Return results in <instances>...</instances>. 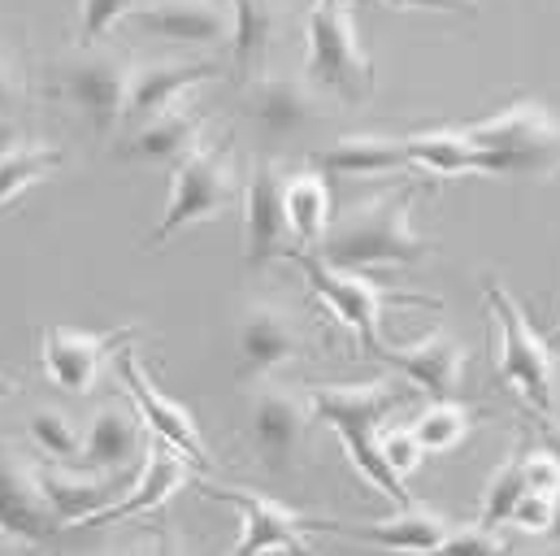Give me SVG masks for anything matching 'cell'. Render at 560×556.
I'll return each mask as SVG.
<instances>
[{
	"label": "cell",
	"instance_id": "obj_44",
	"mask_svg": "<svg viewBox=\"0 0 560 556\" xmlns=\"http://www.w3.org/2000/svg\"><path fill=\"white\" fill-rule=\"evenodd\" d=\"M548 339H552V348H560V322H557V331H552V335H548Z\"/></svg>",
	"mask_w": 560,
	"mask_h": 556
},
{
	"label": "cell",
	"instance_id": "obj_39",
	"mask_svg": "<svg viewBox=\"0 0 560 556\" xmlns=\"http://www.w3.org/2000/svg\"><path fill=\"white\" fill-rule=\"evenodd\" d=\"M387 9H434V13H474L478 0H383Z\"/></svg>",
	"mask_w": 560,
	"mask_h": 556
},
{
	"label": "cell",
	"instance_id": "obj_33",
	"mask_svg": "<svg viewBox=\"0 0 560 556\" xmlns=\"http://www.w3.org/2000/svg\"><path fill=\"white\" fill-rule=\"evenodd\" d=\"M131 9L136 0H79V48H96Z\"/></svg>",
	"mask_w": 560,
	"mask_h": 556
},
{
	"label": "cell",
	"instance_id": "obj_38",
	"mask_svg": "<svg viewBox=\"0 0 560 556\" xmlns=\"http://www.w3.org/2000/svg\"><path fill=\"white\" fill-rule=\"evenodd\" d=\"M26 96V83H22V66L0 48V109H18Z\"/></svg>",
	"mask_w": 560,
	"mask_h": 556
},
{
	"label": "cell",
	"instance_id": "obj_25",
	"mask_svg": "<svg viewBox=\"0 0 560 556\" xmlns=\"http://www.w3.org/2000/svg\"><path fill=\"white\" fill-rule=\"evenodd\" d=\"M313 165L326 178H378V174H396L413 161H409L405 139L396 136H343L330 148H322L313 157Z\"/></svg>",
	"mask_w": 560,
	"mask_h": 556
},
{
	"label": "cell",
	"instance_id": "obj_13",
	"mask_svg": "<svg viewBox=\"0 0 560 556\" xmlns=\"http://www.w3.org/2000/svg\"><path fill=\"white\" fill-rule=\"evenodd\" d=\"M136 339V326H122V331H74V326H44L39 335V361L48 370V379L70 392V396H88L101 379V366L109 352L127 348Z\"/></svg>",
	"mask_w": 560,
	"mask_h": 556
},
{
	"label": "cell",
	"instance_id": "obj_28",
	"mask_svg": "<svg viewBox=\"0 0 560 556\" xmlns=\"http://www.w3.org/2000/svg\"><path fill=\"white\" fill-rule=\"evenodd\" d=\"M287 227L295 235V248H317L330 231V183L322 170H295L282 183Z\"/></svg>",
	"mask_w": 560,
	"mask_h": 556
},
{
	"label": "cell",
	"instance_id": "obj_20",
	"mask_svg": "<svg viewBox=\"0 0 560 556\" xmlns=\"http://www.w3.org/2000/svg\"><path fill=\"white\" fill-rule=\"evenodd\" d=\"M143 452L148 448H143L140 409H131L122 401H109V405H101L96 417H92L74 470H88V474H122V470H136V461H143Z\"/></svg>",
	"mask_w": 560,
	"mask_h": 556
},
{
	"label": "cell",
	"instance_id": "obj_17",
	"mask_svg": "<svg viewBox=\"0 0 560 556\" xmlns=\"http://www.w3.org/2000/svg\"><path fill=\"white\" fill-rule=\"evenodd\" d=\"M187 483H191V461H187L174 443L156 439V443H148V452H143L131 491H127L118 505H109L105 513L88 518L83 526L96 531V526H114V522H131V518H143V513H156V509H165V505L174 500V491H183Z\"/></svg>",
	"mask_w": 560,
	"mask_h": 556
},
{
	"label": "cell",
	"instance_id": "obj_26",
	"mask_svg": "<svg viewBox=\"0 0 560 556\" xmlns=\"http://www.w3.org/2000/svg\"><path fill=\"white\" fill-rule=\"evenodd\" d=\"M275 35H279L275 0H231V66L240 83L270 74Z\"/></svg>",
	"mask_w": 560,
	"mask_h": 556
},
{
	"label": "cell",
	"instance_id": "obj_43",
	"mask_svg": "<svg viewBox=\"0 0 560 556\" xmlns=\"http://www.w3.org/2000/svg\"><path fill=\"white\" fill-rule=\"evenodd\" d=\"M552 540H560V496H557V522H552Z\"/></svg>",
	"mask_w": 560,
	"mask_h": 556
},
{
	"label": "cell",
	"instance_id": "obj_35",
	"mask_svg": "<svg viewBox=\"0 0 560 556\" xmlns=\"http://www.w3.org/2000/svg\"><path fill=\"white\" fill-rule=\"evenodd\" d=\"M552 522H557V496L544 491H526L509 513V526H517L522 535H552Z\"/></svg>",
	"mask_w": 560,
	"mask_h": 556
},
{
	"label": "cell",
	"instance_id": "obj_31",
	"mask_svg": "<svg viewBox=\"0 0 560 556\" xmlns=\"http://www.w3.org/2000/svg\"><path fill=\"white\" fill-rule=\"evenodd\" d=\"M522 452L526 448H513L509 452V461L491 474V483H487V491H482V509H478V522L482 526H491V531H500V526H509V513H513V505L530 491L526 487V470H522Z\"/></svg>",
	"mask_w": 560,
	"mask_h": 556
},
{
	"label": "cell",
	"instance_id": "obj_21",
	"mask_svg": "<svg viewBox=\"0 0 560 556\" xmlns=\"http://www.w3.org/2000/svg\"><path fill=\"white\" fill-rule=\"evenodd\" d=\"M218 79V61H148L131 70V96H127V118L140 127L148 118L165 114L178 105L191 88Z\"/></svg>",
	"mask_w": 560,
	"mask_h": 556
},
{
	"label": "cell",
	"instance_id": "obj_22",
	"mask_svg": "<svg viewBox=\"0 0 560 556\" xmlns=\"http://www.w3.org/2000/svg\"><path fill=\"white\" fill-rule=\"evenodd\" d=\"M39 483H44V496H48L52 513L70 526V522H88V518L105 513L109 505H118V500L131 491L136 474H131V470H122V474H88V470L66 474V470H39Z\"/></svg>",
	"mask_w": 560,
	"mask_h": 556
},
{
	"label": "cell",
	"instance_id": "obj_32",
	"mask_svg": "<svg viewBox=\"0 0 560 556\" xmlns=\"http://www.w3.org/2000/svg\"><path fill=\"white\" fill-rule=\"evenodd\" d=\"M26 430H31L35 448H39L44 456H52V461H61V465H79L83 439H79V426H74V417L66 414V409H57V405L35 409V414L26 417Z\"/></svg>",
	"mask_w": 560,
	"mask_h": 556
},
{
	"label": "cell",
	"instance_id": "obj_34",
	"mask_svg": "<svg viewBox=\"0 0 560 556\" xmlns=\"http://www.w3.org/2000/svg\"><path fill=\"white\" fill-rule=\"evenodd\" d=\"M378 448H383L387 465H392L400 478H409L421 461L430 456V452L421 448V439L413 426H392V430H383V435H378Z\"/></svg>",
	"mask_w": 560,
	"mask_h": 556
},
{
	"label": "cell",
	"instance_id": "obj_36",
	"mask_svg": "<svg viewBox=\"0 0 560 556\" xmlns=\"http://www.w3.org/2000/svg\"><path fill=\"white\" fill-rule=\"evenodd\" d=\"M504 548H509V544H504V535H495L491 526L474 522V526H452L439 553H456V556H495V553H504Z\"/></svg>",
	"mask_w": 560,
	"mask_h": 556
},
{
	"label": "cell",
	"instance_id": "obj_18",
	"mask_svg": "<svg viewBox=\"0 0 560 556\" xmlns=\"http://www.w3.org/2000/svg\"><path fill=\"white\" fill-rule=\"evenodd\" d=\"M231 0H152L136 4L127 22L170 44H226L231 39Z\"/></svg>",
	"mask_w": 560,
	"mask_h": 556
},
{
	"label": "cell",
	"instance_id": "obj_23",
	"mask_svg": "<svg viewBox=\"0 0 560 556\" xmlns=\"http://www.w3.org/2000/svg\"><path fill=\"white\" fill-rule=\"evenodd\" d=\"M405 148H409V161L421 165L425 174H434V178H456V174H491V178H504L500 157L487 152V148H478L460 127H439V131L405 136Z\"/></svg>",
	"mask_w": 560,
	"mask_h": 556
},
{
	"label": "cell",
	"instance_id": "obj_4",
	"mask_svg": "<svg viewBox=\"0 0 560 556\" xmlns=\"http://www.w3.org/2000/svg\"><path fill=\"white\" fill-rule=\"evenodd\" d=\"M482 291H487V309H491V322H495V335H500V344H495L500 379L535 414L552 417L557 414V357H552L557 348H552V339L535 331L530 313L517 304V296L504 282L487 278Z\"/></svg>",
	"mask_w": 560,
	"mask_h": 556
},
{
	"label": "cell",
	"instance_id": "obj_41",
	"mask_svg": "<svg viewBox=\"0 0 560 556\" xmlns=\"http://www.w3.org/2000/svg\"><path fill=\"white\" fill-rule=\"evenodd\" d=\"M9 143H18V131H13V123H9L4 114H0V152H4Z\"/></svg>",
	"mask_w": 560,
	"mask_h": 556
},
{
	"label": "cell",
	"instance_id": "obj_6",
	"mask_svg": "<svg viewBox=\"0 0 560 556\" xmlns=\"http://www.w3.org/2000/svg\"><path fill=\"white\" fill-rule=\"evenodd\" d=\"M465 136L495 152L504 178H552L560 174V118L535 96H517L491 118L465 123Z\"/></svg>",
	"mask_w": 560,
	"mask_h": 556
},
{
	"label": "cell",
	"instance_id": "obj_15",
	"mask_svg": "<svg viewBox=\"0 0 560 556\" xmlns=\"http://www.w3.org/2000/svg\"><path fill=\"white\" fill-rule=\"evenodd\" d=\"M118 379H122V387H127L131 405L140 409V417L148 421V430H152L156 439L174 443V448H178L196 470H213V456H209V443H205V435H200L196 417L187 414L178 401H170V396L148 379V370L140 366V357H136V348H131V344H127V348H118Z\"/></svg>",
	"mask_w": 560,
	"mask_h": 556
},
{
	"label": "cell",
	"instance_id": "obj_10",
	"mask_svg": "<svg viewBox=\"0 0 560 556\" xmlns=\"http://www.w3.org/2000/svg\"><path fill=\"white\" fill-rule=\"evenodd\" d=\"M200 491L209 500L235 505L244 513V535L231 548L235 556H257V553H308V535L313 531H330V522H313L300 518L295 509H287L270 496L244 491V487H218V483H200Z\"/></svg>",
	"mask_w": 560,
	"mask_h": 556
},
{
	"label": "cell",
	"instance_id": "obj_37",
	"mask_svg": "<svg viewBox=\"0 0 560 556\" xmlns=\"http://www.w3.org/2000/svg\"><path fill=\"white\" fill-rule=\"evenodd\" d=\"M522 470H526V487H530V491L560 496V461L544 443H535V448L522 452Z\"/></svg>",
	"mask_w": 560,
	"mask_h": 556
},
{
	"label": "cell",
	"instance_id": "obj_2",
	"mask_svg": "<svg viewBox=\"0 0 560 556\" xmlns=\"http://www.w3.org/2000/svg\"><path fill=\"white\" fill-rule=\"evenodd\" d=\"M308 401H313V417L326 421V426L339 435L348 461L365 474V483H374L396 509H400V505H413V491H409L405 478L387 465V456H383V448H378L383 421L409 401V387H400V383H392V379L326 383V387H313Z\"/></svg>",
	"mask_w": 560,
	"mask_h": 556
},
{
	"label": "cell",
	"instance_id": "obj_8",
	"mask_svg": "<svg viewBox=\"0 0 560 556\" xmlns=\"http://www.w3.org/2000/svg\"><path fill=\"white\" fill-rule=\"evenodd\" d=\"M131 61L114 48H79L57 74L61 96L92 123V131L105 139L127 118V96H131Z\"/></svg>",
	"mask_w": 560,
	"mask_h": 556
},
{
	"label": "cell",
	"instance_id": "obj_12",
	"mask_svg": "<svg viewBox=\"0 0 560 556\" xmlns=\"http://www.w3.org/2000/svg\"><path fill=\"white\" fill-rule=\"evenodd\" d=\"M66 522L52 513L39 470L9 443H0V535L18 544H48Z\"/></svg>",
	"mask_w": 560,
	"mask_h": 556
},
{
	"label": "cell",
	"instance_id": "obj_40",
	"mask_svg": "<svg viewBox=\"0 0 560 556\" xmlns=\"http://www.w3.org/2000/svg\"><path fill=\"white\" fill-rule=\"evenodd\" d=\"M539 443H544V448H548V452H552V456H557V461H560V426H544V435H539Z\"/></svg>",
	"mask_w": 560,
	"mask_h": 556
},
{
	"label": "cell",
	"instance_id": "obj_16",
	"mask_svg": "<svg viewBox=\"0 0 560 556\" xmlns=\"http://www.w3.org/2000/svg\"><path fill=\"white\" fill-rule=\"evenodd\" d=\"M248 118L266 139H291L326 118L322 92L304 74H261L248 83Z\"/></svg>",
	"mask_w": 560,
	"mask_h": 556
},
{
	"label": "cell",
	"instance_id": "obj_30",
	"mask_svg": "<svg viewBox=\"0 0 560 556\" xmlns=\"http://www.w3.org/2000/svg\"><path fill=\"white\" fill-rule=\"evenodd\" d=\"M474 421H478V409H469V405H460L456 396H447V401H430V405L413 417V430H418L425 452H452V448L474 430Z\"/></svg>",
	"mask_w": 560,
	"mask_h": 556
},
{
	"label": "cell",
	"instance_id": "obj_14",
	"mask_svg": "<svg viewBox=\"0 0 560 556\" xmlns=\"http://www.w3.org/2000/svg\"><path fill=\"white\" fill-rule=\"evenodd\" d=\"M235 344H240V383H261V379H270L275 370L300 361L304 348H308L300 322H295L282 304H275V300H257V304H248V309L240 313V335H235Z\"/></svg>",
	"mask_w": 560,
	"mask_h": 556
},
{
	"label": "cell",
	"instance_id": "obj_5",
	"mask_svg": "<svg viewBox=\"0 0 560 556\" xmlns=\"http://www.w3.org/2000/svg\"><path fill=\"white\" fill-rule=\"evenodd\" d=\"M287 262H295L304 270V282L313 287V296L326 300V309L357 335V344L365 348V357H383V309L387 304H439L430 296H418V291H400V287H387V282H374L361 270H343V266H330L326 257H317L313 248H291Z\"/></svg>",
	"mask_w": 560,
	"mask_h": 556
},
{
	"label": "cell",
	"instance_id": "obj_11",
	"mask_svg": "<svg viewBox=\"0 0 560 556\" xmlns=\"http://www.w3.org/2000/svg\"><path fill=\"white\" fill-rule=\"evenodd\" d=\"M282 183H287V174L270 157H257L244 178V262L253 270H261L279 257L287 262V253L295 248V235L287 227Z\"/></svg>",
	"mask_w": 560,
	"mask_h": 556
},
{
	"label": "cell",
	"instance_id": "obj_27",
	"mask_svg": "<svg viewBox=\"0 0 560 556\" xmlns=\"http://www.w3.org/2000/svg\"><path fill=\"white\" fill-rule=\"evenodd\" d=\"M330 531L365 540V544H378V548H396V553H439L447 531H452V522L413 500V505H400V513L387 518V522H370V526H339V522H330Z\"/></svg>",
	"mask_w": 560,
	"mask_h": 556
},
{
	"label": "cell",
	"instance_id": "obj_7",
	"mask_svg": "<svg viewBox=\"0 0 560 556\" xmlns=\"http://www.w3.org/2000/svg\"><path fill=\"white\" fill-rule=\"evenodd\" d=\"M235 200H244V187H240V170H235L231 148L226 143L191 148L183 161H174L170 200H165L161 222L148 235V248H161L165 240H174L178 231H187L196 222H213Z\"/></svg>",
	"mask_w": 560,
	"mask_h": 556
},
{
	"label": "cell",
	"instance_id": "obj_1",
	"mask_svg": "<svg viewBox=\"0 0 560 556\" xmlns=\"http://www.w3.org/2000/svg\"><path fill=\"white\" fill-rule=\"evenodd\" d=\"M421 183H405L352 205L339 222H330L326 240L313 248L330 266L374 270V266H421L434 244L413 231V200Z\"/></svg>",
	"mask_w": 560,
	"mask_h": 556
},
{
	"label": "cell",
	"instance_id": "obj_19",
	"mask_svg": "<svg viewBox=\"0 0 560 556\" xmlns=\"http://www.w3.org/2000/svg\"><path fill=\"white\" fill-rule=\"evenodd\" d=\"M387 366H396L418 392H425L430 401H447V396H460V383H465V366H469V352L456 335L447 331H430L421 335L418 344H405V348H383Z\"/></svg>",
	"mask_w": 560,
	"mask_h": 556
},
{
	"label": "cell",
	"instance_id": "obj_24",
	"mask_svg": "<svg viewBox=\"0 0 560 556\" xmlns=\"http://www.w3.org/2000/svg\"><path fill=\"white\" fill-rule=\"evenodd\" d=\"M205 123H209V114L200 109V105H170L165 114H156V118H148L140 123L131 139L122 143V157H131V161H183L191 148H200V136H205Z\"/></svg>",
	"mask_w": 560,
	"mask_h": 556
},
{
	"label": "cell",
	"instance_id": "obj_29",
	"mask_svg": "<svg viewBox=\"0 0 560 556\" xmlns=\"http://www.w3.org/2000/svg\"><path fill=\"white\" fill-rule=\"evenodd\" d=\"M66 161L61 143L48 139H18L0 152V209H9L22 192H31L35 183H44L48 174H57Z\"/></svg>",
	"mask_w": 560,
	"mask_h": 556
},
{
	"label": "cell",
	"instance_id": "obj_42",
	"mask_svg": "<svg viewBox=\"0 0 560 556\" xmlns=\"http://www.w3.org/2000/svg\"><path fill=\"white\" fill-rule=\"evenodd\" d=\"M4 396H13V379H4V374H0V401H4Z\"/></svg>",
	"mask_w": 560,
	"mask_h": 556
},
{
	"label": "cell",
	"instance_id": "obj_9",
	"mask_svg": "<svg viewBox=\"0 0 560 556\" xmlns=\"http://www.w3.org/2000/svg\"><path fill=\"white\" fill-rule=\"evenodd\" d=\"M253 409H248V435L253 448L261 456V465L270 474H291L304 439H308V421H313V401L287 383H253Z\"/></svg>",
	"mask_w": 560,
	"mask_h": 556
},
{
	"label": "cell",
	"instance_id": "obj_3",
	"mask_svg": "<svg viewBox=\"0 0 560 556\" xmlns=\"http://www.w3.org/2000/svg\"><path fill=\"white\" fill-rule=\"evenodd\" d=\"M304 79L343 105H365L374 96V57L357 31L348 0H313L304 22Z\"/></svg>",
	"mask_w": 560,
	"mask_h": 556
}]
</instances>
